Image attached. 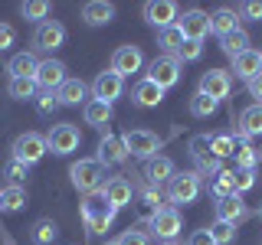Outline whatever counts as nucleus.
<instances>
[{
	"label": "nucleus",
	"instance_id": "19",
	"mask_svg": "<svg viewBox=\"0 0 262 245\" xmlns=\"http://www.w3.org/2000/svg\"><path fill=\"white\" fill-rule=\"evenodd\" d=\"M229 62H233L236 79H243V82H252L256 76H262V53L259 49H246L243 56H236V59H229Z\"/></svg>",
	"mask_w": 262,
	"mask_h": 245
},
{
	"label": "nucleus",
	"instance_id": "46",
	"mask_svg": "<svg viewBox=\"0 0 262 245\" xmlns=\"http://www.w3.org/2000/svg\"><path fill=\"white\" fill-rule=\"evenodd\" d=\"M220 160L216 157H203V160H196V177H216L220 174Z\"/></svg>",
	"mask_w": 262,
	"mask_h": 245
},
{
	"label": "nucleus",
	"instance_id": "36",
	"mask_svg": "<svg viewBox=\"0 0 262 245\" xmlns=\"http://www.w3.org/2000/svg\"><path fill=\"white\" fill-rule=\"evenodd\" d=\"M216 108H220V102H213V98L203 95V92H196L190 98V114L193 118H210V114H216Z\"/></svg>",
	"mask_w": 262,
	"mask_h": 245
},
{
	"label": "nucleus",
	"instance_id": "34",
	"mask_svg": "<svg viewBox=\"0 0 262 245\" xmlns=\"http://www.w3.org/2000/svg\"><path fill=\"white\" fill-rule=\"evenodd\" d=\"M233 157H236V170H256V163H259L262 154H259L249 141H239V147H236Z\"/></svg>",
	"mask_w": 262,
	"mask_h": 245
},
{
	"label": "nucleus",
	"instance_id": "51",
	"mask_svg": "<svg viewBox=\"0 0 262 245\" xmlns=\"http://www.w3.org/2000/svg\"><path fill=\"white\" fill-rule=\"evenodd\" d=\"M259 219H262V206H259Z\"/></svg>",
	"mask_w": 262,
	"mask_h": 245
},
{
	"label": "nucleus",
	"instance_id": "8",
	"mask_svg": "<svg viewBox=\"0 0 262 245\" xmlns=\"http://www.w3.org/2000/svg\"><path fill=\"white\" fill-rule=\"evenodd\" d=\"M79 128L76 125H69V121H62V125H53L49 128V134H46V147L56 154V157H66V154H72V151H79Z\"/></svg>",
	"mask_w": 262,
	"mask_h": 245
},
{
	"label": "nucleus",
	"instance_id": "41",
	"mask_svg": "<svg viewBox=\"0 0 262 245\" xmlns=\"http://www.w3.org/2000/svg\"><path fill=\"white\" fill-rule=\"evenodd\" d=\"M256 186V170H233V193H246Z\"/></svg>",
	"mask_w": 262,
	"mask_h": 245
},
{
	"label": "nucleus",
	"instance_id": "39",
	"mask_svg": "<svg viewBox=\"0 0 262 245\" xmlns=\"http://www.w3.org/2000/svg\"><path fill=\"white\" fill-rule=\"evenodd\" d=\"M210 190H213V196H229L233 193V170H220L216 177H213V183H210Z\"/></svg>",
	"mask_w": 262,
	"mask_h": 245
},
{
	"label": "nucleus",
	"instance_id": "49",
	"mask_svg": "<svg viewBox=\"0 0 262 245\" xmlns=\"http://www.w3.org/2000/svg\"><path fill=\"white\" fill-rule=\"evenodd\" d=\"M246 85H249V95L256 98V105H262V76H256L252 82H246Z\"/></svg>",
	"mask_w": 262,
	"mask_h": 245
},
{
	"label": "nucleus",
	"instance_id": "44",
	"mask_svg": "<svg viewBox=\"0 0 262 245\" xmlns=\"http://www.w3.org/2000/svg\"><path fill=\"white\" fill-rule=\"evenodd\" d=\"M115 245H147V235L141 229H125V232L115 239Z\"/></svg>",
	"mask_w": 262,
	"mask_h": 245
},
{
	"label": "nucleus",
	"instance_id": "15",
	"mask_svg": "<svg viewBox=\"0 0 262 245\" xmlns=\"http://www.w3.org/2000/svg\"><path fill=\"white\" fill-rule=\"evenodd\" d=\"M144 20L158 30L174 27L177 23V4L174 0H151V4H144Z\"/></svg>",
	"mask_w": 262,
	"mask_h": 245
},
{
	"label": "nucleus",
	"instance_id": "11",
	"mask_svg": "<svg viewBox=\"0 0 262 245\" xmlns=\"http://www.w3.org/2000/svg\"><path fill=\"white\" fill-rule=\"evenodd\" d=\"M66 43V27L56 20H43L36 27V33H33V46L39 49V53H56Z\"/></svg>",
	"mask_w": 262,
	"mask_h": 245
},
{
	"label": "nucleus",
	"instance_id": "12",
	"mask_svg": "<svg viewBox=\"0 0 262 245\" xmlns=\"http://www.w3.org/2000/svg\"><path fill=\"white\" fill-rule=\"evenodd\" d=\"M121 92H125V79L112 69L98 72L95 82H92V98H98V102H105V105H115V98H121Z\"/></svg>",
	"mask_w": 262,
	"mask_h": 245
},
{
	"label": "nucleus",
	"instance_id": "27",
	"mask_svg": "<svg viewBox=\"0 0 262 245\" xmlns=\"http://www.w3.org/2000/svg\"><path fill=\"white\" fill-rule=\"evenodd\" d=\"M82 118H85V125H92V128H105L112 121V105L98 102V98H89V102L82 105Z\"/></svg>",
	"mask_w": 262,
	"mask_h": 245
},
{
	"label": "nucleus",
	"instance_id": "2",
	"mask_svg": "<svg viewBox=\"0 0 262 245\" xmlns=\"http://www.w3.org/2000/svg\"><path fill=\"white\" fill-rule=\"evenodd\" d=\"M102 177H105V167L98 163L95 157H89V160H76L69 167V180H72V186H76L79 193H95V190H102Z\"/></svg>",
	"mask_w": 262,
	"mask_h": 245
},
{
	"label": "nucleus",
	"instance_id": "9",
	"mask_svg": "<svg viewBox=\"0 0 262 245\" xmlns=\"http://www.w3.org/2000/svg\"><path fill=\"white\" fill-rule=\"evenodd\" d=\"M196 92L210 95L213 102H223V98H229V92H233V72L226 69H210L200 76V88Z\"/></svg>",
	"mask_w": 262,
	"mask_h": 245
},
{
	"label": "nucleus",
	"instance_id": "14",
	"mask_svg": "<svg viewBox=\"0 0 262 245\" xmlns=\"http://www.w3.org/2000/svg\"><path fill=\"white\" fill-rule=\"evenodd\" d=\"M102 196L108 200V206L121 209V206H131V196H135V186H131L128 177H108L102 183Z\"/></svg>",
	"mask_w": 262,
	"mask_h": 245
},
{
	"label": "nucleus",
	"instance_id": "33",
	"mask_svg": "<svg viewBox=\"0 0 262 245\" xmlns=\"http://www.w3.org/2000/svg\"><path fill=\"white\" fill-rule=\"evenodd\" d=\"M158 46H164V53L167 56H177V49L184 46V30L177 27H167V30H158Z\"/></svg>",
	"mask_w": 262,
	"mask_h": 245
},
{
	"label": "nucleus",
	"instance_id": "23",
	"mask_svg": "<svg viewBox=\"0 0 262 245\" xmlns=\"http://www.w3.org/2000/svg\"><path fill=\"white\" fill-rule=\"evenodd\" d=\"M7 72H10V79H36V72H39L36 53H16L7 62Z\"/></svg>",
	"mask_w": 262,
	"mask_h": 245
},
{
	"label": "nucleus",
	"instance_id": "18",
	"mask_svg": "<svg viewBox=\"0 0 262 245\" xmlns=\"http://www.w3.org/2000/svg\"><path fill=\"white\" fill-rule=\"evenodd\" d=\"M102 167H115V163H125L128 160V151H125V141L118 134H105L98 141V157H95Z\"/></svg>",
	"mask_w": 262,
	"mask_h": 245
},
{
	"label": "nucleus",
	"instance_id": "7",
	"mask_svg": "<svg viewBox=\"0 0 262 245\" xmlns=\"http://www.w3.org/2000/svg\"><path fill=\"white\" fill-rule=\"evenodd\" d=\"M147 223H151V235L161 242H174L180 235V229H184V219H180V212L174 206H161Z\"/></svg>",
	"mask_w": 262,
	"mask_h": 245
},
{
	"label": "nucleus",
	"instance_id": "40",
	"mask_svg": "<svg viewBox=\"0 0 262 245\" xmlns=\"http://www.w3.org/2000/svg\"><path fill=\"white\" fill-rule=\"evenodd\" d=\"M200 56H203V43H200V39H184V46L177 49L180 62H196Z\"/></svg>",
	"mask_w": 262,
	"mask_h": 245
},
{
	"label": "nucleus",
	"instance_id": "47",
	"mask_svg": "<svg viewBox=\"0 0 262 245\" xmlns=\"http://www.w3.org/2000/svg\"><path fill=\"white\" fill-rule=\"evenodd\" d=\"M13 43H16V30L10 23H0V53H7Z\"/></svg>",
	"mask_w": 262,
	"mask_h": 245
},
{
	"label": "nucleus",
	"instance_id": "29",
	"mask_svg": "<svg viewBox=\"0 0 262 245\" xmlns=\"http://www.w3.org/2000/svg\"><path fill=\"white\" fill-rule=\"evenodd\" d=\"M7 95L13 102H30V98L39 95V85H36V79H10L7 82Z\"/></svg>",
	"mask_w": 262,
	"mask_h": 245
},
{
	"label": "nucleus",
	"instance_id": "45",
	"mask_svg": "<svg viewBox=\"0 0 262 245\" xmlns=\"http://www.w3.org/2000/svg\"><path fill=\"white\" fill-rule=\"evenodd\" d=\"M239 20H262V4L259 0H246V4H239Z\"/></svg>",
	"mask_w": 262,
	"mask_h": 245
},
{
	"label": "nucleus",
	"instance_id": "32",
	"mask_svg": "<svg viewBox=\"0 0 262 245\" xmlns=\"http://www.w3.org/2000/svg\"><path fill=\"white\" fill-rule=\"evenodd\" d=\"M236 134H210V154L216 160H223V157H233L236 154Z\"/></svg>",
	"mask_w": 262,
	"mask_h": 245
},
{
	"label": "nucleus",
	"instance_id": "50",
	"mask_svg": "<svg viewBox=\"0 0 262 245\" xmlns=\"http://www.w3.org/2000/svg\"><path fill=\"white\" fill-rule=\"evenodd\" d=\"M158 245H177V242H158Z\"/></svg>",
	"mask_w": 262,
	"mask_h": 245
},
{
	"label": "nucleus",
	"instance_id": "10",
	"mask_svg": "<svg viewBox=\"0 0 262 245\" xmlns=\"http://www.w3.org/2000/svg\"><path fill=\"white\" fill-rule=\"evenodd\" d=\"M213 216H216V223L239 226L243 219L249 216V209H246V203H243L239 193H229V196H220V200L213 203Z\"/></svg>",
	"mask_w": 262,
	"mask_h": 245
},
{
	"label": "nucleus",
	"instance_id": "20",
	"mask_svg": "<svg viewBox=\"0 0 262 245\" xmlns=\"http://www.w3.org/2000/svg\"><path fill=\"white\" fill-rule=\"evenodd\" d=\"M236 137H239V141L262 137V105H249V108H243L239 128H236Z\"/></svg>",
	"mask_w": 262,
	"mask_h": 245
},
{
	"label": "nucleus",
	"instance_id": "30",
	"mask_svg": "<svg viewBox=\"0 0 262 245\" xmlns=\"http://www.w3.org/2000/svg\"><path fill=\"white\" fill-rule=\"evenodd\" d=\"M56 235H59V226H56L53 219H36V223H33V229H30L33 245H53Z\"/></svg>",
	"mask_w": 262,
	"mask_h": 245
},
{
	"label": "nucleus",
	"instance_id": "43",
	"mask_svg": "<svg viewBox=\"0 0 262 245\" xmlns=\"http://www.w3.org/2000/svg\"><path fill=\"white\" fill-rule=\"evenodd\" d=\"M36 108H39V114H53L56 108H59V98H56V92H39L36 98Z\"/></svg>",
	"mask_w": 262,
	"mask_h": 245
},
{
	"label": "nucleus",
	"instance_id": "13",
	"mask_svg": "<svg viewBox=\"0 0 262 245\" xmlns=\"http://www.w3.org/2000/svg\"><path fill=\"white\" fill-rule=\"evenodd\" d=\"M141 65H144V53L138 46H118L112 53V72H118L121 79L125 76H135V72H141Z\"/></svg>",
	"mask_w": 262,
	"mask_h": 245
},
{
	"label": "nucleus",
	"instance_id": "35",
	"mask_svg": "<svg viewBox=\"0 0 262 245\" xmlns=\"http://www.w3.org/2000/svg\"><path fill=\"white\" fill-rule=\"evenodd\" d=\"M20 16L23 20H33L39 27V23L49 16V4L46 0H27V4H20Z\"/></svg>",
	"mask_w": 262,
	"mask_h": 245
},
{
	"label": "nucleus",
	"instance_id": "3",
	"mask_svg": "<svg viewBox=\"0 0 262 245\" xmlns=\"http://www.w3.org/2000/svg\"><path fill=\"white\" fill-rule=\"evenodd\" d=\"M180 72H184V62L177 59V56H158V59H154L151 65H147V82H154V85L158 88H164V92H167V88H174L177 82H180Z\"/></svg>",
	"mask_w": 262,
	"mask_h": 245
},
{
	"label": "nucleus",
	"instance_id": "31",
	"mask_svg": "<svg viewBox=\"0 0 262 245\" xmlns=\"http://www.w3.org/2000/svg\"><path fill=\"white\" fill-rule=\"evenodd\" d=\"M23 206H27V186H4L0 212H20Z\"/></svg>",
	"mask_w": 262,
	"mask_h": 245
},
{
	"label": "nucleus",
	"instance_id": "42",
	"mask_svg": "<svg viewBox=\"0 0 262 245\" xmlns=\"http://www.w3.org/2000/svg\"><path fill=\"white\" fill-rule=\"evenodd\" d=\"M187 151H190V157H193V160L213 157V154H210V134H196V137H190V144H187Z\"/></svg>",
	"mask_w": 262,
	"mask_h": 245
},
{
	"label": "nucleus",
	"instance_id": "24",
	"mask_svg": "<svg viewBox=\"0 0 262 245\" xmlns=\"http://www.w3.org/2000/svg\"><path fill=\"white\" fill-rule=\"evenodd\" d=\"M112 16H115V4H108V0H89L82 7V20L89 27H105V23H112Z\"/></svg>",
	"mask_w": 262,
	"mask_h": 245
},
{
	"label": "nucleus",
	"instance_id": "1",
	"mask_svg": "<svg viewBox=\"0 0 262 245\" xmlns=\"http://www.w3.org/2000/svg\"><path fill=\"white\" fill-rule=\"evenodd\" d=\"M115 212H118V209L108 206V200L102 196V190L89 193L85 203H82V219H85L89 232H105V229L115 223Z\"/></svg>",
	"mask_w": 262,
	"mask_h": 245
},
{
	"label": "nucleus",
	"instance_id": "37",
	"mask_svg": "<svg viewBox=\"0 0 262 245\" xmlns=\"http://www.w3.org/2000/svg\"><path fill=\"white\" fill-rule=\"evenodd\" d=\"M27 174H30V167H27V163H20V160H7L4 163V177H7V183H10V186H23V183H27Z\"/></svg>",
	"mask_w": 262,
	"mask_h": 245
},
{
	"label": "nucleus",
	"instance_id": "52",
	"mask_svg": "<svg viewBox=\"0 0 262 245\" xmlns=\"http://www.w3.org/2000/svg\"><path fill=\"white\" fill-rule=\"evenodd\" d=\"M102 245H115V242H102Z\"/></svg>",
	"mask_w": 262,
	"mask_h": 245
},
{
	"label": "nucleus",
	"instance_id": "4",
	"mask_svg": "<svg viewBox=\"0 0 262 245\" xmlns=\"http://www.w3.org/2000/svg\"><path fill=\"white\" fill-rule=\"evenodd\" d=\"M10 157L13 160H20V163H27V167H33V163H39L49 154V147H46V134H36V131H27V134H20L13 141L10 147Z\"/></svg>",
	"mask_w": 262,
	"mask_h": 245
},
{
	"label": "nucleus",
	"instance_id": "53",
	"mask_svg": "<svg viewBox=\"0 0 262 245\" xmlns=\"http://www.w3.org/2000/svg\"><path fill=\"white\" fill-rule=\"evenodd\" d=\"M0 200H4V190H0Z\"/></svg>",
	"mask_w": 262,
	"mask_h": 245
},
{
	"label": "nucleus",
	"instance_id": "38",
	"mask_svg": "<svg viewBox=\"0 0 262 245\" xmlns=\"http://www.w3.org/2000/svg\"><path fill=\"white\" fill-rule=\"evenodd\" d=\"M210 239L213 245H229L236 239V226H229V223H213L210 226Z\"/></svg>",
	"mask_w": 262,
	"mask_h": 245
},
{
	"label": "nucleus",
	"instance_id": "28",
	"mask_svg": "<svg viewBox=\"0 0 262 245\" xmlns=\"http://www.w3.org/2000/svg\"><path fill=\"white\" fill-rule=\"evenodd\" d=\"M220 46H223V53L229 56V59H236V56H243L246 49H252V46H249V33H246V30L226 33V36L220 39Z\"/></svg>",
	"mask_w": 262,
	"mask_h": 245
},
{
	"label": "nucleus",
	"instance_id": "6",
	"mask_svg": "<svg viewBox=\"0 0 262 245\" xmlns=\"http://www.w3.org/2000/svg\"><path fill=\"white\" fill-rule=\"evenodd\" d=\"M121 141H125V151L138 160H151V157H158V151H161V137L147 128L128 131V134H121Z\"/></svg>",
	"mask_w": 262,
	"mask_h": 245
},
{
	"label": "nucleus",
	"instance_id": "25",
	"mask_svg": "<svg viewBox=\"0 0 262 245\" xmlns=\"http://www.w3.org/2000/svg\"><path fill=\"white\" fill-rule=\"evenodd\" d=\"M239 30V13L233 10V7H220V10L210 13V33H216L220 39L226 36V33Z\"/></svg>",
	"mask_w": 262,
	"mask_h": 245
},
{
	"label": "nucleus",
	"instance_id": "21",
	"mask_svg": "<svg viewBox=\"0 0 262 245\" xmlns=\"http://www.w3.org/2000/svg\"><path fill=\"white\" fill-rule=\"evenodd\" d=\"M177 170H174V160L170 157H151V160H144V180H147V186H161V183H167L170 177H174Z\"/></svg>",
	"mask_w": 262,
	"mask_h": 245
},
{
	"label": "nucleus",
	"instance_id": "17",
	"mask_svg": "<svg viewBox=\"0 0 262 245\" xmlns=\"http://www.w3.org/2000/svg\"><path fill=\"white\" fill-rule=\"evenodd\" d=\"M66 79H69V76H66V62H59V59H43V62H39L36 85L43 88V92H59V85Z\"/></svg>",
	"mask_w": 262,
	"mask_h": 245
},
{
	"label": "nucleus",
	"instance_id": "48",
	"mask_svg": "<svg viewBox=\"0 0 262 245\" xmlns=\"http://www.w3.org/2000/svg\"><path fill=\"white\" fill-rule=\"evenodd\" d=\"M187 245H213V239H210V229H196V232L190 235V242Z\"/></svg>",
	"mask_w": 262,
	"mask_h": 245
},
{
	"label": "nucleus",
	"instance_id": "5",
	"mask_svg": "<svg viewBox=\"0 0 262 245\" xmlns=\"http://www.w3.org/2000/svg\"><path fill=\"white\" fill-rule=\"evenodd\" d=\"M196 196H200V177H196V170H184V174H174L167 180V200L174 203V209L193 203Z\"/></svg>",
	"mask_w": 262,
	"mask_h": 245
},
{
	"label": "nucleus",
	"instance_id": "16",
	"mask_svg": "<svg viewBox=\"0 0 262 245\" xmlns=\"http://www.w3.org/2000/svg\"><path fill=\"white\" fill-rule=\"evenodd\" d=\"M177 27L184 30V39H200L203 43V36H210V13H203V10H187L184 16H177Z\"/></svg>",
	"mask_w": 262,
	"mask_h": 245
},
{
	"label": "nucleus",
	"instance_id": "26",
	"mask_svg": "<svg viewBox=\"0 0 262 245\" xmlns=\"http://www.w3.org/2000/svg\"><path fill=\"white\" fill-rule=\"evenodd\" d=\"M56 98H59V105H85V98H89V85L82 79H66L62 85H59V92H56Z\"/></svg>",
	"mask_w": 262,
	"mask_h": 245
},
{
	"label": "nucleus",
	"instance_id": "22",
	"mask_svg": "<svg viewBox=\"0 0 262 245\" xmlns=\"http://www.w3.org/2000/svg\"><path fill=\"white\" fill-rule=\"evenodd\" d=\"M131 102H135L138 108H158V105L164 102V88H158L154 82L141 79L135 88H131Z\"/></svg>",
	"mask_w": 262,
	"mask_h": 245
}]
</instances>
